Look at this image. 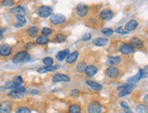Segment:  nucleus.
I'll return each mask as SVG.
<instances>
[{"instance_id": "nucleus-1", "label": "nucleus", "mask_w": 148, "mask_h": 113, "mask_svg": "<svg viewBox=\"0 0 148 113\" xmlns=\"http://www.w3.org/2000/svg\"><path fill=\"white\" fill-rule=\"evenodd\" d=\"M30 55L26 51H20L13 57L12 61L14 63H25L30 61Z\"/></svg>"}, {"instance_id": "nucleus-2", "label": "nucleus", "mask_w": 148, "mask_h": 113, "mask_svg": "<svg viewBox=\"0 0 148 113\" xmlns=\"http://www.w3.org/2000/svg\"><path fill=\"white\" fill-rule=\"evenodd\" d=\"M135 88V84H130V83H127V84H125L123 86H119L117 88V89H119V93H118V96L120 98H122V97H125V96H127L129 95L130 93H132V91L134 90V89Z\"/></svg>"}, {"instance_id": "nucleus-3", "label": "nucleus", "mask_w": 148, "mask_h": 113, "mask_svg": "<svg viewBox=\"0 0 148 113\" xmlns=\"http://www.w3.org/2000/svg\"><path fill=\"white\" fill-rule=\"evenodd\" d=\"M76 14L79 18H86V16L88 15L89 12V7L87 5H84V4H78L76 6Z\"/></svg>"}, {"instance_id": "nucleus-4", "label": "nucleus", "mask_w": 148, "mask_h": 113, "mask_svg": "<svg viewBox=\"0 0 148 113\" xmlns=\"http://www.w3.org/2000/svg\"><path fill=\"white\" fill-rule=\"evenodd\" d=\"M88 113H101L102 112V105L100 102L94 100L90 102L87 108Z\"/></svg>"}, {"instance_id": "nucleus-5", "label": "nucleus", "mask_w": 148, "mask_h": 113, "mask_svg": "<svg viewBox=\"0 0 148 113\" xmlns=\"http://www.w3.org/2000/svg\"><path fill=\"white\" fill-rule=\"evenodd\" d=\"M52 13H53V9L49 6H42L38 9V16L43 18L50 17V16H52Z\"/></svg>"}, {"instance_id": "nucleus-6", "label": "nucleus", "mask_w": 148, "mask_h": 113, "mask_svg": "<svg viewBox=\"0 0 148 113\" xmlns=\"http://www.w3.org/2000/svg\"><path fill=\"white\" fill-rule=\"evenodd\" d=\"M66 20V17L61 14H55L50 17V22L54 25H61L63 23H65Z\"/></svg>"}, {"instance_id": "nucleus-7", "label": "nucleus", "mask_w": 148, "mask_h": 113, "mask_svg": "<svg viewBox=\"0 0 148 113\" xmlns=\"http://www.w3.org/2000/svg\"><path fill=\"white\" fill-rule=\"evenodd\" d=\"M53 82L55 83H58V82H69L71 78L69 76H67L66 74H61V73H57L56 75H54L52 78Z\"/></svg>"}, {"instance_id": "nucleus-8", "label": "nucleus", "mask_w": 148, "mask_h": 113, "mask_svg": "<svg viewBox=\"0 0 148 113\" xmlns=\"http://www.w3.org/2000/svg\"><path fill=\"white\" fill-rule=\"evenodd\" d=\"M119 51L122 54H124V55H130V54L134 53L135 48L130 43H124V44L120 46Z\"/></svg>"}, {"instance_id": "nucleus-9", "label": "nucleus", "mask_w": 148, "mask_h": 113, "mask_svg": "<svg viewBox=\"0 0 148 113\" xmlns=\"http://www.w3.org/2000/svg\"><path fill=\"white\" fill-rule=\"evenodd\" d=\"M12 103L10 100H4L0 103V113H11Z\"/></svg>"}, {"instance_id": "nucleus-10", "label": "nucleus", "mask_w": 148, "mask_h": 113, "mask_svg": "<svg viewBox=\"0 0 148 113\" xmlns=\"http://www.w3.org/2000/svg\"><path fill=\"white\" fill-rule=\"evenodd\" d=\"M13 48L8 44H3L0 45V56L2 57H8L11 55Z\"/></svg>"}, {"instance_id": "nucleus-11", "label": "nucleus", "mask_w": 148, "mask_h": 113, "mask_svg": "<svg viewBox=\"0 0 148 113\" xmlns=\"http://www.w3.org/2000/svg\"><path fill=\"white\" fill-rule=\"evenodd\" d=\"M119 72H120L119 69L114 66H110L109 68H106V70H105V74H106V76L110 78H115L119 75Z\"/></svg>"}, {"instance_id": "nucleus-12", "label": "nucleus", "mask_w": 148, "mask_h": 113, "mask_svg": "<svg viewBox=\"0 0 148 113\" xmlns=\"http://www.w3.org/2000/svg\"><path fill=\"white\" fill-rule=\"evenodd\" d=\"M100 18L103 19V20H110L114 18V12L112 11L111 9H108V8H105V9H103L101 12H100Z\"/></svg>"}, {"instance_id": "nucleus-13", "label": "nucleus", "mask_w": 148, "mask_h": 113, "mask_svg": "<svg viewBox=\"0 0 148 113\" xmlns=\"http://www.w3.org/2000/svg\"><path fill=\"white\" fill-rule=\"evenodd\" d=\"M137 26H138V22H137L135 19H131L125 24V30L128 33V32H132V31L135 30Z\"/></svg>"}, {"instance_id": "nucleus-14", "label": "nucleus", "mask_w": 148, "mask_h": 113, "mask_svg": "<svg viewBox=\"0 0 148 113\" xmlns=\"http://www.w3.org/2000/svg\"><path fill=\"white\" fill-rule=\"evenodd\" d=\"M97 70H98V68L96 66L88 65L86 68V70H84V74H86L87 77H93L97 73Z\"/></svg>"}, {"instance_id": "nucleus-15", "label": "nucleus", "mask_w": 148, "mask_h": 113, "mask_svg": "<svg viewBox=\"0 0 148 113\" xmlns=\"http://www.w3.org/2000/svg\"><path fill=\"white\" fill-rule=\"evenodd\" d=\"M108 42L109 41L106 37H97V39H94L93 44L97 47H104V46H106L108 44Z\"/></svg>"}, {"instance_id": "nucleus-16", "label": "nucleus", "mask_w": 148, "mask_h": 113, "mask_svg": "<svg viewBox=\"0 0 148 113\" xmlns=\"http://www.w3.org/2000/svg\"><path fill=\"white\" fill-rule=\"evenodd\" d=\"M86 85H88L92 89L96 90V91H100L102 90L103 89V86L101 84H99L96 81H93V80H86Z\"/></svg>"}, {"instance_id": "nucleus-17", "label": "nucleus", "mask_w": 148, "mask_h": 113, "mask_svg": "<svg viewBox=\"0 0 148 113\" xmlns=\"http://www.w3.org/2000/svg\"><path fill=\"white\" fill-rule=\"evenodd\" d=\"M69 49H64V50H61L59 51L57 54H56V58L57 60H59V61H63L64 60H66V58L68 57V55H69Z\"/></svg>"}, {"instance_id": "nucleus-18", "label": "nucleus", "mask_w": 148, "mask_h": 113, "mask_svg": "<svg viewBox=\"0 0 148 113\" xmlns=\"http://www.w3.org/2000/svg\"><path fill=\"white\" fill-rule=\"evenodd\" d=\"M78 56H79V52L78 51H73L66 58V63L67 64H73L74 62H76Z\"/></svg>"}, {"instance_id": "nucleus-19", "label": "nucleus", "mask_w": 148, "mask_h": 113, "mask_svg": "<svg viewBox=\"0 0 148 113\" xmlns=\"http://www.w3.org/2000/svg\"><path fill=\"white\" fill-rule=\"evenodd\" d=\"M12 13L15 15V17L17 16H24L26 14V9L22 6H17L12 8Z\"/></svg>"}, {"instance_id": "nucleus-20", "label": "nucleus", "mask_w": 148, "mask_h": 113, "mask_svg": "<svg viewBox=\"0 0 148 113\" xmlns=\"http://www.w3.org/2000/svg\"><path fill=\"white\" fill-rule=\"evenodd\" d=\"M130 44L134 47V48H142L144 47V42H143L138 37H134L131 39Z\"/></svg>"}, {"instance_id": "nucleus-21", "label": "nucleus", "mask_w": 148, "mask_h": 113, "mask_svg": "<svg viewBox=\"0 0 148 113\" xmlns=\"http://www.w3.org/2000/svg\"><path fill=\"white\" fill-rule=\"evenodd\" d=\"M57 69V67L56 66H51V67H42V68H39L38 69V72L40 73V74H45V73H47V72H53V71H56Z\"/></svg>"}, {"instance_id": "nucleus-22", "label": "nucleus", "mask_w": 148, "mask_h": 113, "mask_svg": "<svg viewBox=\"0 0 148 113\" xmlns=\"http://www.w3.org/2000/svg\"><path fill=\"white\" fill-rule=\"evenodd\" d=\"M38 32H39V28H38V26H31L27 28V34L30 37H36V35L38 34Z\"/></svg>"}, {"instance_id": "nucleus-23", "label": "nucleus", "mask_w": 148, "mask_h": 113, "mask_svg": "<svg viewBox=\"0 0 148 113\" xmlns=\"http://www.w3.org/2000/svg\"><path fill=\"white\" fill-rule=\"evenodd\" d=\"M17 23L15 24V28H21L26 24V19L25 18V16H17Z\"/></svg>"}, {"instance_id": "nucleus-24", "label": "nucleus", "mask_w": 148, "mask_h": 113, "mask_svg": "<svg viewBox=\"0 0 148 113\" xmlns=\"http://www.w3.org/2000/svg\"><path fill=\"white\" fill-rule=\"evenodd\" d=\"M120 62H121V57L119 56H113V57L108 58V63L114 67L120 64Z\"/></svg>"}, {"instance_id": "nucleus-25", "label": "nucleus", "mask_w": 148, "mask_h": 113, "mask_svg": "<svg viewBox=\"0 0 148 113\" xmlns=\"http://www.w3.org/2000/svg\"><path fill=\"white\" fill-rule=\"evenodd\" d=\"M25 93L23 92H21V91H19L18 89H13L11 90L10 92L8 93V96L9 97H11V98H14V99H18V98H21Z\"/></svg>"}, {"instance_id": "nucleus-26", "label": "nucleus", "mask_w": 148, "mask_h": 113, "mask_svg": "<svg viewBox=\"0 0 148 113\" xmlns=\"http://www.w3.org/2000/svg\"><path fill=\"white\" fill-rule=\"evenodd\" d=\"M137 113H148V106L146 104H139L135 107Z\"/></svg>"}, {"instance_id": "nucleus-27", "label": "nucleus", "mask_w": 148, "mask_h": 113, "mask_svg": "<svg viewBox=\"0 0 148 113\" xmlns=\"http://www.w3.org/2000/svg\"><path fill=\"white\" fill-rule=\"evenodd\" d=\"M35 42H36V44H38V45H46L47 43L49 42V39L46 36L41 35L36 39Z\"/></svg>"}, {"instance_id": "nucleus-28", "label": "nucleus", "mask_w": 148, "mask_h": 113, "mask_svg": "<svg viewBox=\"0 0 148 113\" xmlns=\"http://www.w3.org/2000/svg\"><path fill=\"white\" fill-rule=\"evenodd\" d=\"M141 78H142L141 73H140V71H138V72H137V73L135 75V76H133V77H131L130 78H128L127 81H128V83H130V84H135V83H136V82H138Z\"/></svg>"}, {"instance_id": "nucleus-29", "label": "nucleus", "mask_w": 148, "mask_h": 113, "mask_svg": "<svg viewBox=\"0 0 148 113\" xmlns=\"http://www.w3.org/2000/svg\"><path fill=\"white\" fill-rule=\"evenodd\" d=\"M68 113H81V108L77 104H73L69 107Z\"/></svg>"}, {"instance_id": "nucleus-30", "label": "nucleus", "mask_w": 148, "mask_h": 113, "mask_svg": "<svg viewBox=\"0 0 148 113\" xmlns=\"http://www.w3.org/2000/svg\"><path fill=\"white\" fill-rule=\"evenodd\" d=\"M66 39V36L63 33H58L54 37V41L56 43H61L63 41H65Z\"/></svg>"}, {"instance_id": "nucleus-31", "label": "nucleus", "mask_w": 148, "mask_h": 113, "mask_svg": "<svg viewBox=\"0 0 148 113\" xmlns=\"http://www.w3.org/2000/svg\"><path fill=\"white\" fill-rule=\"evenodd\" d=\"M86 67L87 66H86V62L81 61V62H79L77 65H76V70L78 72H80V73H83V72H84V70H86Z\"/></svg>"}, {"instance_id": "nucleus-32", "label": "nucleus", "mask_w": 148, "mask_h": 113, "mask_svg": "<svg viewBox=\"0 0 148 113\" xmlns=\"http://www.w3.org/2000/svg\"><path fill=\"white\" fill-rule=\"evenodd\" d=\"M19 87V85L18 84H17L15 81H8V82H7L6 84H5V88L6 89H17V88H18Z\"/></svg>"}, {"instance_id": "nucleus-33", "label": "nucleus", "mask_w": 148, "mask_h": 113, "mask_svg": "<svg viewBox=\"0 0 148 113\" xmlns=\"http://www.w3.org/2000/svg\"><path fill=\"white\" fill-rule=\"evenodd\" d=\"M15 113H31V110L26 107H18L15 109Z\"/></svg>"}, {"instance_id": "nucleus-34", "label": "nucleus", "mask_w": 148, "mask_h": 113, "mask_svg": "<svg viewBox=\"0 0 148 113\" xmlns=\"http://www.w3.org/2000/svg\"><path fill=\"white\" fill-rule=\"evenodd\" d=\"M43 63L46 67H51L54 64V60H53V58L51 57H46L43 60Z\"/></svg>"}, {"instance_id": "nucleus-35", "label": "nucleus", "mask_w": 148, "mask_h": 113, "mask_svg": "<svg viewBox=\"0 0 148 113\" xmlns=\"http://www.w3.org/2000/svg\"><path fill=\"white\" fill-rule=\"evenodd\" d=\"M102 32V34L104 35L105 37H110V36H112L113 33H114V30L112 28H104L101 30Z\"/></svg>"}, {"instance_id": "nucleus-36", "label": "nucleus", "mask_w": 148, "mask_h": 113, "mask_svg": "<svg viewBox=\"0 0 148 113\" xmlns=\"http://www.w3.org/2000/svg\"><path fill=\"white\" fill-rule=\"evenodd\" d=\"M120 105H121V107H122L123 109H124V110H125V113H133V112H132V110H130V107L128 106V104L126 103L125 101H122V102L120 103Z\"/></svg>"}, {"instance_id": "nucleus-37", "label": "nucleus", "mask_w": 148, "mask_h": 113, "mask_svg": "<svg viewBox=\"0 0 148 113\" xmlns=\"http://www.w3.org/2000/svg\"><path fill=\"white\" fill-rule=\"evenodd\" d=\"M52 32H53V30L50 28H44L43 29H42L41 33H42V35H43V36L48 37L49 35L52 34Z\"/></svg>"}, {"instance_id": "nucleus-38", "label": "nucleus", "mask_w": 148, "mask_h": 113, "mask_svg": "<svg viewBox=\"0 0 148 113\" xmlns=\"http://www.w3.org/2000/svg\"><path fill=\"white\" fill-rule=\"evenodd\" d=\"M139 71L141 73L142 78H148V68H142V69H140Z\"/></svg>"}, {"instance_id": "nucleus-39", "label": "nucleus", "mask_w": 148, "mask_h": 113, "mask_svg": "<svg viewBox=\"0 0 148 113\" xmlns=\"http://www.w3.org/2000/svg\"><path fill=\"white\" fill-rule=\"evenodd\" d=\"M13 81H15L17 84H18L19 86H21V84L23 83V78L21 77V76H17V77H15V78H14Z\"/></svg>"}, {"instance_id": "nucleus-40", "label": "nucleus", "mask_w": 148, "mask_h": 113, "mask_svg": "<svg viewBox=\"0 0 148 113\" xmlns=\"http://www.w3.org/2000/svg\"><path fill=\"white\" fill-rule=\"evenodd\" d=\"M14 2L13 1H9V0H5V1L2 2V5L4 7H11L13 6Z\"/></svg>"}, {"instance_id": "nucleus-41", "label": "nucleus", "mask_w": 148, "mask_h": 113, "mask_svg": "<svg viewBox=\"0 0 148 113\" xmlns=\"http://www.w3.org/2000/svg\"><path fill=\"white\" fill-rule=\"evenodd\" d=\"M91 37H92V35L90 33H86L84 36H83V40L84 41H88V40H90L91 39Z\"/></svg>"}, {"instance_id": "nucleus-42", "label": "nucleus", "mask_w": 148, "mask_h": 113, "mask_svg": "<svg viewBox=\"0 0 148 113\" xmlns=\"http://www.w3.org/2000/svg\"><path fill=\"white\" fill-rule=\"evenodd\" d=\"M116 33L121 34V35H125V34H127V32H126L123 28H118L117 29H116Z\"/></svg>"}, {"instance_id": "nucleus-43", "label": "nucleus", "mask_w": 148, "mask_h": 113, "mask_svg": "<svg viewBox=\"0 0 148 113\" xmlns=\"http://www.w3.org/2000/svg\"><path fill=\"white\" fill-rule=\"evenodd\" d=\"M78 94H79V90L78 89H73L71 92H70V96H72V97L77 96Z\"/></svg>"}, {"instance_id": "nucleus-44", "label": "nucleus", "mask_w": 148, "mask_h": 113, "mask_svg": "<svg viewBox=\"0 0 148 113\" xmlns=\"http://www.w3.org/2000/svg\"><path fill=\"white\" fill-rule=\"evenodd\" d=\"M144 102H145V104H148V94H146L144 97Z\"/></svg>"}, {"instance_id": "nucleus-45", "label": "nucleus", "mask_w": 148, "mask_h": 113, "mask_svg": "<svg viewBox=\"0 0 148 113\" xmlns=\"http://www.w3.org/2000/svg\"><path fill=\"white\" fill-rule=\"evenodd\" d=\"M30 93H31V94H38V90L33 89V90H31V91H30Z\"/></svg>"}, {"instance_id": "nucleus-46", "label": "nucleus", "mask_w": 148, "mask_h": 113, "mask_svg": "<svg viewBox=\"0 0 148 113\" xmlns=\"http://www.w3.org/2000/svg\"><path fill=\"white\" fill-rule=\"evenodd\" d=\"M3 32H4V29L3 28H0V39H1L2 36H3Z\"/></svg>"}, {"instance_id": "nucleus-47", "label": "nucleus", "mask_w": 148, "mask_h": 113, "mask_svg": "<svg viewBox=\"0 0 148 113\" xmlns=\"http://www.w3.org/2000/svg\"></svg>"}]
</instances>
